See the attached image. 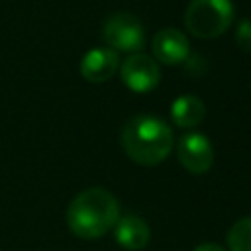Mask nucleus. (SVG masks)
<instances>
[{
  "label": "nucleus",
  "mask_w": 251,
  "mask_h": 251,
  "mask_svg": "<svg viewBox=\"0 0 251 251\" xmlns=\"http://www.w3.org/2000/svg\"><path fill=\"white\" fill-rule=\"evenodd\" d=\"M180 165L192 175H204L214 163V147L202 133H186L176 145Z\"/></svg>",
  "instance_id": "423d86ee"
},
{
  "label": "nucleus",
  "mask_w": 251,
  "mask_h": 251,
  "mask_svg": "<svg viewBox=\"0 0 251 251\" xmlns=\"http://www.w3.org/2000/svg\"><path fill=\"white\" fill-rule=\"evenodd\" d=\"M229 251H251V216L239 218L227 231Z\"/></svg>",
  "instance_id": "9b49d317"
},
{
  "label": "nucleus",
  "mask_w": 251,
  "mask_h": 251,
  "mask_svg": "<svg viewBox=\"0 0 251 251\" xmlns=\"http://www.w3.org/2000/svg\"><path fill=\"white\" fill-rule=\"evenodd\" d=\"M235 43L241 51L251 53V20H241L235 27Z\"/></svg>",
  "instance_id": "f8f14e48"
},
{
  "label": "nucleus",
  "mask_w": 251,
  "mask_h": 251,
  "mask_svg": "<svg viewBox=\"0 0 251 251\" xmlns=\"http://www.w3.org/2000/svg\"><path fill=\"white\" fill-rule=\"evenodd\" d=\"M151 53L153 59L163 65H178L184 63L186 57L190 55V43L180 29L165 27L155 33L151 41Z\"/></svg>",
  "instance_id": "0eeeda50"
},
{
  "label": "nucleus",
  "mask_w": 251,
  "mask_h": 251,
  "mask_svg": "<svg viewBox=\"0 0 251 251\" xmlns=\"http://www.w3.org/2000/svg\"><path fill=\"white\" fill-rule=\"evenodd\" d=\"M194 251H226L222 245H218V243H200Z\"/></svg>",
  "instance_id": "ddd939ff"
},
{
  "label": "nucleus",
  "mask_w": 251,
  "mask_h": 251,
  "mask_svg": "<svg viewBox=\"0 0 251 251\" xmlns=\"http://www.w3.org/2000/svg\"><path fill=\"white\" fill-rule=\"evenodd\" d=\"M120 141L133 163L153 167L169 157L173 149V129L157 116L139 114L124 124Z\"/></svg>",
  "instance_id": "f03ea898"
},
{
  "label": "nucleus",
  "mask_w": 251,
  "mask_h": 251,
  "mask_svg": "<svg viewBox=\"0 0 251 251\" xmlns=\"http://www.w3.org/2000/svg\"><path fill=\"white\" fill-rule=\"evenodd\" d=\"M206 116L204 102L194 94H180L171 104V118L178 127H194Z\"/></svg>",
  "instance_id": "9d476101"
},
{
  "label": "nucleus",
  "mask_w": 251,
  "mask_h": 251,
  "mask_svg": "<svg viewBox=\"0 0 251 251\" xmlns=\"http://www.w3.org/2000/svg\"><path fill=\"white\" fill-rule=\"evenodd\" d=\"M231 0H190L184 10V25L198 39H214L233 24Z\"/></svg>",
  "instance_id": "7ed1b4c3"
},
{
  "label": "nucleus",
  "mask_w": 251,
  "mask_h": 251,
  "mask_svg": "<svg viewBox=\"0 0 251 251\" xmlns=\"http://www.w3.org/2000/svg\"><path fill=\"white\" fill-rule=\"evenodd\" d=\"M102 37L110 49L126 51V53H139L145 43V31L141 22L127 12H118L104 22Z\"/></svg>",
  "instance_id": "20e7f679"
},
{
  "label": "nucleus",
  "mask_w": 251,
  "mask_h": 251,
  "mask_svg": "<svg viewBox=\"0 0 251 251\" xmlns=\"http://www.w3.org/2000/svg\"><path fill=\"white\" fill-rule=\"evenodd\" d=\"M114 235H116V241L124 249L139 251L149 243L151 231H149V226L139 216L127 214V216H120L118 218V222L114 226Z\"/></svg>",
  "instance_id": "1a4fd4ad"
},
{
  "label": "nucleus",
  "mask_w": 251,
  "mask_h": 251,
  "mask_svg": "<svg viewBox=\"0 0 251 251\" xmlns=\"http://www.w3.org/2000/svg\"><path fill=\"white\" fill-rule=\"evenodd\" d=\"M118 218L120 202L102 186H90L78 192L67 208V226L82 239H98L106 235L116 226Z\"/></svg>",
  "instance_id": "f257e3e1"
},
{
  "label": "nucleus",
  "mask_w": 251,
  "mask_h": 251,
  "mask_svg": "<svg viewBox=\"0 0 251 251\" xmlns=\"http://www.w3.org/2000/svg\"><path fill=\"white\" fill-rule=\"evenodd\" d=\"M122 82L133 92H149L161 80V69L157 61L145 53H131L118 67Z\"/></svg>",
  "instance_id": "39448f33"
},
{
  "label": "nucleus",
  "mask_w": 251,
  "mask_h": 251,
  "mask_svg": "<svg viewBox=\"0 0 251 251\" xmlns=\"http://www.w3.org/2000/svg\"><path fill=\"white\" fill-rule=\"evenodd\" d=\"M120 67V57L110 47H94L86 51L80 59V75L88 82H106L110 80Z\"/></svg>",
  "instance_id": "6e6552de"
}]
</instances>
